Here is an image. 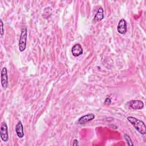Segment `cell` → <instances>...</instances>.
Segmentation results:
<instances>
[{"mask_svg":"<svg viewBox=\"0 0 146 146\" xmlns=\"http://www.w3.org/2000/svg\"><path fill=\"white\" fill-rule=\"evenodd\" d=\"M104 18L103 9L102 7H99L96 14L94 17V21L95 22H98L102 21Z\"/></svg>","mask_w":146,"mask_h":146,"instance_id":"10","label":"cell"},{"mask_svg":"<svg viewBox=\"0 0 146 146\" xmlns=\"http://www.w3.org/2000/svg\"><path fill=\"white\" fill-rule=\"evenodd\" d=\"M117 30L118 33L121 34H124L126 33L127 31V22L124 19H121L119 21L117 24Z\"/></svg>","mask_w":146,"mask_h":146,"instance_id":"5","label":"cell"},{"mask_svg":"<svg viewBox=\"0 0 146 146\" xmlns=\"http://www.w3.org/2000/svg\"><path fill=\"white\" fill-rule=\"evenodd\" d=\"M0 24H1V36H2L4 34V30H3V23L2 22V19H0Z\"/></svg>","mask_w":146,"mask_h":146,"instance_id":"12","label":"cell"},{"mask_svg":"<svg viewBox=\"0 0 146 146\" xmlns=\"http://www.w3.org/2000/svg\"><path fill=\"white\" fill-rule=\"evenodd\" d=\"M73 145H78V141L76 139H74V141H73Z\"/></svg>","mask_w":146,"mask_h":146,"instance_id":"14","label":"cell"},{"mask_svg":"<svg viewBox=\"0 0 146 146\" xmlns=\"http://www.w3.org/2000/svg\"><path fill=\"white\" fill-rule=\"evenodd\" d=\"M129 106L134 110H141L144 107V103L140 100H132L129 102Z\"/></svg>","mask_w":146,"mask_h":146,"instance_id":"7","label":"cell"},{"mask_svg":"<svg viewBox=\"0 0 146 146\" xmlns=\"http://www.w3.org/2000/svg\"><path fill=\"white\" fill-rule=\"evenodd\" d=\"M27 38V29L26 27H23L21 30V33L19 37L18 46L19 50L21 52H23L26 48V43Z\"/></svg>","mask_w":146,"mask_h":146,"instance_id":"2","label":"cell"},{"mask_svg":"<svg viewBox=\"0 0 146 146\" xmlns=\"http://www.w3.org/2000/svg\"><path fill=\"white\" fill-rule=\"evenodd\" d=\"M124 138L125 140V141H127V143L128 145H133V143L131 139V137H129V135H128L127 134H124Z\"/></svg>","mask_w":146,"mask_h":146,"instance_id":"11","label":"cell"},{"mask_svg":"<svg viewBox=\"0 0 146 146\" xmlns=\"http://www.w3.org/2000/svg\"><path fill=\"white\" fill-rule=\"evenodd\" d=\"M0 136L3 141L6 142L9 140L8 128L6 122L3 121L1 123L0 128Z\"/></svg>","mask_w":146,"mask_h":146,"instance_id":"3","label":"cell"},{"mask_svg":"<svg viewBox=\"0 0 146 146\" xmlns=\"http://www.w3.org/2000/svg\"><path fill=\"white\" fill-rule=\"evenodd\" d=\"M127 119L140 134L145 135L146 133V126L143 121L133 116H128Z\"/></svg>","mask_w":146,"mask_h":146,"instance_id":"1","label":"cell"},{"mask_svg":"<svg viewBox=\"0 0 146 146\" xmlns=\"http://www.w3.org/2000/svg\"><path fill=\"white\" fill-rule=\"evenodd\" d=\"M83 50L82 46L79 43L75 44L71 49V53L74 56L77 57L83 54Z\"/></svg>","mask_w":146,"mask_h":146,"instance_id":"6","label":"cell"},{"mask_svg":"<svg viewBox=\"0 0 146 146\" xmlns=\"http://www.w3.org/2000/svg\"><path fill=\"white\" fill-rule=\"evenodd\" d=\"M95 118V115L93 113H88L82 117H80L78 120V123L79 124H83L87 122L92 120Z\"/></svg>","mask_w":146,"mask_h":146,"instance_id":"8","label":"cell"},{"mask_svg":"<svg viewBox=\"0 0 146 146\" xmlns=\"http://www.w3.org/2000/svg\"><path fill=\"white\" fill-rule=\"evenodd\" d=\"M15 132L17 136L21 139L24 136V131H23V126L21 121H19L15 125Z\"/></svg>","mask_w":146,"mask_h":146,"instance_id":"9","label":"cell"},{"mask_svg":"<svg viewBox=\"0 0 146 146\" xmlns=\"http://www.w3.org/2000/svg\"><path fill=\"white\" fill-rule=\"evenodd\" d=\"M111 99L107 98H106V99L105 100L104 103H105L106 104H107V105H109L110 104H111Z\"/></svg>","mask_w":146,"mask_h":146,"instance_id":"13","label":"cell"},{"mask_svg":"<svg viewBox=\"0 0 146 146\" xmlns=\"http://www.w3.org/2000/svg\"><path fill=\"white\" fill-rule=\"evenodd\" d=\"M1 82L3 89L6 90L8 87V76L6 67H3L1 70Z\"/></svg>","mask_w":146,"mask_h":146,"instance_id":"4","label":"cell"}]
</instances>
